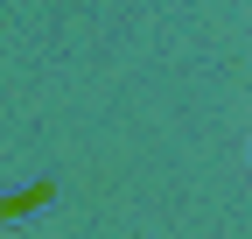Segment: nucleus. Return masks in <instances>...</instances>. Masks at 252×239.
Segmentation results:
<instances>
[]
</instances>
